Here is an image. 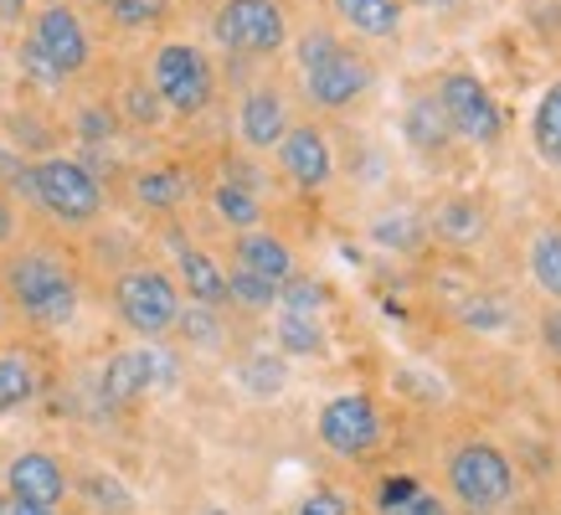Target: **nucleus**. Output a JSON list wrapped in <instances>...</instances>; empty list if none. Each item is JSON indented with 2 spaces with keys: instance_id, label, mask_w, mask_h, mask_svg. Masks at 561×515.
<instances>
[{
  "instance_id": "nucleus-30",
  "label": "nucleus",
  "mask_w": 561,
  "mask_h": 515,
  "mask_svg": "<svg viewBox=\"0 0 561 515\" xmlns=\"http://www.w3.org/2000/svg\"><path fill=\"white\" fill-rule=\"evenodd\" d=\"M175 330L186 335L191 345H217L221 341V320H217V309H206V305H186L181 309V320H175Z\"/></svg>"
},
{
  "instance_id": "nucleus-17",
  "label": "nucleus",
  "mask_w": 561,
  "mask_h": 515,
  "mask_svg": "<svg viewBox=\"0 0 561 515\" xmlns=\"http://www.w3.org/2000/svg\"><path fill=\"white\" fill-rule=\"evenodd\" d=\"M330 11L351 26L356 36H371V42H391L402 32V0H330Z\"/></svg>"
},
{
  "instance_id": "nucleus-36",
  "label": "nucleus",
  "mask_w": 561,
  "mask_h": 515,
  "mask_svg": "<svg viewBox=\"0 0 561 515\" xmlns=\"http://www.w3.org/2000/svg\"><path fill=\"white\" fill-rule=\"evenodd\" d=\"M21 68L32 72L36 83H47V88H57V83H62V72H57V68H51V62H47V57L36 52V42H32V36L21 42Z\"/></svg>"
},
{
  "instance_id": "nucleus-5",
  "label": "nucleus",
  "mask_w": 561,
  "mask_h": 515,
  "mask_svg": "<svg viewBox=\"0 0 561 515\" xmlns=\"http://www.w3.org/2000/svg\"><path fill=\"white\" fill-rule=\"evenodd\" d=\"M448 495L459 500L469 515H494L500 505H511L515 495V469L505 459V448L484 444H459L448 454Z\"/></svg>"
},
{
  "instance_id": "nucleus-10",
  "label": "nucleus",
  "mask_w": 561,
  "mask_h": 515,
  "mask_svg": "<svg viewBox=\"0 0 561 515\" xmlns=\"http://www.w3.org/2000/svg\"><path fill=\"white\" fill-rule=\"evenodd\" d=\"M32 42H36V52L47 57L51 68L62 72V83L68 78H78V72L93 62V42H88V26L78 21V11L72 5H47V11H36V21H32Z\"/></svg>"
},
{
  "instance_id": "nucleus-7",
  "label": "nucleus",
  "mask_w": 561,
  "mask_h": 515,
  "mask_svg": "<svg viewBox=\"0 0 561 515\" xmlns=\"http://www.w3.org/2000/svg\"><path fill=\"white\" fill-rule=\"evenodd\" d=\"M150 88L171 114L191 119V114H202L206 103H211V93H217V72H211V62H206L202 47H191V42H165L150 62Z\"/></svg>"
},
{
  "instance_id": "nucleus-26",
  "label": "nucleus",
  "mask_w": 561,
  "mask_h": 515,
  "mask_svg": "<svg viewBox=\"0 0 561 515\" xmlns=\"http://www.w3.org/2000/svg\"><path fill=\"white\" fill-rule=\"evenodd\" d=\"M423 217H412V211H387V217H376L371 222V242L376 248H391V253H412L417 242H423Z\"/></svg>"
},
{
  "instance_id": "nucleus-16",
  "label": "nucleus",
  "mask_w": 561,
  "mask_h": 515,
  "mask_svg": "<svg viewBox=\"0 0 561 515\" xmlns=\"http://www.w3.org/2000/svg\"><path fill=\"white\" fill-rule=\"evenodd\" d=\"M175 274H181V289H186L191 305H206V309L227 305V268H221L206 248L175 242Z\"/></svg>"
},
{
  "instance_id": "nucleus-28",
  "label": "nucleus",
  "mask_w": 561,
  "mask_h": 515,
  "mask_svg": "<svg viewBox=\"0 0 561 515\" xmlns=\"http://www.w3.org/2000/svg\"><path fill=\"white\" fill-rule=\"evenodd\" d=\"M227 305L253 309V314L257 309H278V284L248 274V268H232V274H227Z\"/></svg>"
},
{
  "instance_id": "nucleus-23",
  "label": "nucleus",
  "mask_w": 561,
  "mask_h": 515,
  "mask_svg": "<svg viewBox=\"0 0 561 515\" xmlns=\"http://www.w3.org/2000/svg\"><path fill=\"white\" fill-rule=\"evenodd\" d=\"M530 145H536V154H541L546 165L561 171V78L546 88L536 114H530Z\"/></svg>"
},
{
  "instance_id": "nucleus-41",
  "label": "nucleus",
  "mask_w": 561,
  "mask_h": 515,
  "mask_svg": "<svg viewBox=\"0 0 561 515\" xmlns=\"http://www.w3.org/2000/svg\"><path fill=\"white\" fill-rule=\"evenodd\" d=\"M16 227H21V217H16V206L0 196V248H11L16 242Z\"/></svg>"
},
{
  "instance_id": "nucleus-47",
  "label": "nucleus",
  "mask_w": 561,
  "mask_h": 515,
  "mask_svg": "<svg viewBox=\"0 0 561 515\" xmlns=\"http://www.w3.org/2000/svg\"><path fill=\"white\" fill-rule=\"evenodd\" d=\"M99 5H103V0H99Z\"/></svg>"
},
{
  "instance_id": "nucleus-18",
  "label": "nucleus",
  "mask_w": 561,
  "mask_h": 515,
  "mask_svg": "<svg viewBox=\"0 0 561 515\" xmlns=\"http://www.w3.org/2000/svg\"><path fill=\"white\" fill-rule=\"evenodd\" d=\"M484 232H490V217L474 196H448L433 211V238L454 242V248H474V242H484Z\"/></svg>"
},
{
  "instance_id": "nucleus-6",
  "label": "nucleus",
  "mask_w": 561,
  "mask_h": 515,
  "mask_svg": "<svg viewBox=\"0 0 561 515\" xmlns=\"http://www.w3.org/2000/svg\"><path fill=\"white\" fill-rule=\"evenodd\" d=\"M433 99H438L454 139L474 145V150H494V145H500V135H505V114H500L494 93L484 88V78H474L469 68H448L438 78V88H433Z\"/></svg>"
},
{
  "instance_id": "nucleus-19",
  "label": "nucleus",
  "mask_w": 561,
  "mask_h": 515,
  "mask_svg": "<svg viewBox=\"0 0 561 515\" xmlns=\"http://www.w3.org/2000/svg\"><path fill=\"white\" fill-rule=\"evenodd\" d=\"M402 135H408L412 150L423 154H438L454 145V129H448V119H443V108L433 93H423V99L408 103V114H402Z\"/></svg>"
},
{
  "instance_id": "nucleus-29",
  "label": "nucleus",
  "mask_w": 561,
  "mask_h": 515,
  "mask_svg": "<svg viewBox=\"0 0 561 515\" xmlns=\"http://www.w3.org/2000/svg\"><path fill=\"white\" fill-rule=\"evenodd\" d=\"M284 381H289V366H284V356L257 351V356L242 360V387H248L253 397H278V392H284Z\"/></svg>"
},
{
  "instance_id": "nucleus-14",
  "label": "nucleus",
  "mask_w": 561,
  "mask_h": 515,
  "mask_svg": "<svg viewBox=\"0 0 561 515\" xmlns=\"http://www.w3.org/2000/svg\"><path fill=\"white\" fill-rule=\"evenodd\" d=\"M289 135V103L278 88H248L238 103V139L248 150H273L278 139Z\"/></svg>"
},
{
  "instance_id": "nucleus-35",
  "label": "nucleus",
  "mask_w": 561,
  "mask_h": 515,
  "mask_svg": "<svg viewBox=\"0 0 561 515\" xmlns=\"http://www.w3.org/2000/svg\"><path fill=\"white\" fill-rule=\"evenodd\" d=\"M114 129H119V119H114L108 108H99V103L78 114V135H83L88 145H103V139H114Z\"/></svg>"
},
{
  "instance_id": "nucleus-32",
  "label": "nucleus",
  "mask_w": 561,
  "mask_h": 515,
  "mask_svg": "<svg viewBox=\"0 0 561 515\" xmlns=\"http://www.w3.org/2000/svg\"><path fill=\"white\" fill-rule=\"evenodd\" d=\"M278 309H289V314H320V309H324V284L294 274L289 284L278 289Z\"/></svg>"
},
{
  "instance_id": "nucleus-37",
  "label": "nucleus",
  "mask_w": 561,
  "mask_h": 515,
  "mask_svg": "<svg viewBox=\"0 0 561 515\" xmlns=\"http://www.w3.org/2000/svg\"><path fill=\"white\" fill-rule=\"evenodd\" d=\"M381 515H448V505H443L438 495H427V490H412L402 505H391V511H381Z\"/></svg>"
},
{
  "instance_id": "nucleus-31",
  "label": "nucleus",
  "mask_w": 561,
  "mask_h": 515,
  "mask_svg": "<svg viewBox=\"0 0 561 515\" xmlns=\"http://www.w3.org/2000/svg\"><path fill=\"white\" fill-rule=\"evenodd\" d=\"M459 325L469 330H500L505 325V305L494 294H463L459 299Z\"/></svg>"
},
{
  "instance_id": "nucleus-45",
  "label": "nucleus",
  "mask_w": 561,
  "mask_h": 515,
  "mask_svg": "<svg viewBox=\"0 0 561 515\" xmlns=\"http://www.w3.org/2000/svg\"><path fill=\"white\" fill-rule=\"evenodd\" d=\"M202 515H227V511H221V505H206V511Z\"/></svg>"
},
{
  "instance_id": "nucleus-25",
  "label": "nucleus",
  "mask_w": 561,
  "mask_h": 515,
  "mask_svg": "<svg viewBox=\"0 0 561 515\" xmlns=\"http://www.w3.org/2000/svg\"><path fill=\"white\" fill-rule=\"evenodd\" d=\"M36 397V371L26 356H11L0 351V412H16Z\"/></svg>"
},
{
  "instance_id": "nucleus-39",
  "label": "nucleus",
  "mask_w": 561,
  "mask_h": 515,
  "mask_svg": "<svg viewBox=\"0 0 561 515\" xmlns=\"http://www.w3.org/2000/svg\"><path fill=\"white\" fill-rule=\"evenodd\" d=\"M412 490H423V484L408 480V474H397V480H387L381 490H376V505H381V511H391V505H402V500H408Z\"/></svg>"
},
{
  "instance_id": "nucleus-9",
  "label": "nucleus",
  "mask_w": 561,
  "mask_h": 515,
  "mask_svg": "<svg viewBox=\"0 0 561 515\" xmlns=\"http://www.w3.org/2000/svg\"><path fill=\"white\" fill-rule=\"evenodd\" d=\"M320 444L341 459H360L381 444V412L366 392H341L320 408Z\"/></svg>"
},
{
  "instance_id": "nucleus-11",
  "label": "nucleus",
  "mask_w": 561,
  "mask_h": 515,
  "mask_svg": "<svg viewBox=\"0 0 561 515\" xmlns=\"http://www.w3.org/2000/svg\"><path fill=\"white\" fill-rule=\"evenodd\" d=\"M175 381V356L160 351V345H129V351H114L108 366H103V397L108 402H135L150 387H171Z\"/></svg>"
},
{
  "instance_id": "nucleus-13",
  "label": "nucleus",
  "mask_w": 561,
  "mask_h": 515,
  "mask_svg": "<svg viewBox=\"0 0 561 515\" xmlns=\"http://www.w3.org/2000/svg\"><path fill=\"white\" fill-rule=\"evenodd\" d=\"M5 490H11L16 500H26V505H47V511H57L62 495H68V469H62L57 454L26 448V454H16V459L5 464Z\"/></svg>"
},
{
  "instance_id": "nucleus-20",
  "label": "nucleus",
  "mask_w": 561,
  "mask_h": 515,
  "mask_svg": "<svg viewBox=\"0 0 561 515\" xmlns=\"http://www.w3.org/2000/svg\"><path fill=\"white\" fill-rule=\"evenodd\" d=\"M129 191H135V202L150 206V211H175V206L186 202L191 175L181 171V165H150V171H139L135 181H129Z\"/></svg>"
},
{
  "instance_id": "nucleus-40",
  "label": "nucleus",
  "mask_w": 561,
  "mask_h": 515,
  "mask_svg": "<svg viewBox=\"0 0 561 515\" xmlns=\"http://www.w3.org/2000/svg\"><path fill=\"white\" fill-rule=\"evenodd\" d=\"M541 345H546V356L561 360V305H551L541 314Z\"/></svg>"
},
{
  "instance_id": "nucleus-38",
  "label": "nucleus",
  "mask_w": 561,
  "mask_h": 515,
  "mask_svg": "<svg viewBox=\"0 0 561 515\" xmlns=\"http://www.w3.org/2000/svg\"><path fill=\"white\" fill-rule=\"evenodd\" d=\"M294 515H351V505H345V495H335V490H314Z\"/></svg>"
},
{
  "instance_id": "nucleus-1",
  "label": "nucleus",
  "mask_w": 561,
  "mask_h": 515,
  "mask_svg": "<svg viewBox=\"0 0 561 515\" xmlns=\"http://www.w3.org/2000/svg\"><path fill=\"white\" fill-rule=\"evenodd\" d=\"M5 299L21 309V320H32L36 330H62L78 314V274L57 248H16L5 258Z\"/></svg>"
},
{
  "instance_id": "nucleus-33",
  "label": "nucleus",
  "mask_w": 561,
  "mask_h": 515,
  "mask_svg": "<svg viewBox=\"0 0 561 515\" xmlns=\"http://www.w3.org/2000/svg\"><path fill=\"white\" fill-rule=\"evenodd\" d=\"M83 495L99 500V511H108V515L129 511V490H124L119 480H108V474H88V480H83Z\"/></svg>"
},
{
  "instance_id": "nucleus-46",
  "label": "nucleus",
  "mask_w": 561,
  "mask_h": 515,
  "mask_svg": "<svg viewBox=\"0 0 561 515\" xmlns=\"http://www.w3.org/2000/svg\"><path fill=\"white\" fill-rule=\"evenodd\" d=\"M0 305H5V294H0Z\"/></svg>"
},
{
  "instance_id": "nucleus-44",
  "label": "nucleus",
  "mask_w": 561,
  "mask_h": 515,
  "mask_svg": "<svg viewBox=\"0 0 561 515\" xmlns=\"http://www.w3.org/2000/svg\"><path fill=\"white\" fill-rule=\"evenodd\" d=\"M412 5H427V11H448V5H459V0H412Z\"/></svg>"
},
{
  "instance_id": "nucleus-2",
  "label": "nucleus",
  "mask_w": 561,
  "mask_h": 515,
  "mask_svg": "<svg viewBox=\"0 0 561 515\" xmlns=\"http://www.w3.org/2000/svg\"><path fill=\"white\" fill-rule=\"evenodd\" d=\"M294 57H299V72H305L309 103H314V108H324V114H341V108H351V103H356L360 93L376 83L371 62H366L351 42H341L335 32H324V26H309V32L299 36Z\"/></svg>"
},
{
  "instance_id": "nucleus-34",
  "label": "nucleus",
  "mask_w": 561,
  "mask_h": 515,
  "mask_svg": "<svg viewBox=\"0 0 561 515\" xmlns=\"http://www.w3.org/2000/svg\"><path fill=\"white\" fill-rule=\"evenodd\" d=\"M124 114H129L135 124H154L160 114H165V103L154 99L150 83H129V88H124Z\"/></svg>"
},
{
  "instance_id": "nucleus-12",
  "label": "nucleus",
  "mask_w": 561,
  "mask_h": 515,
  "mask_svg": "<svg viewBox=\"0 0 561 515\" xmlns=\"http://www.w3.org/2000/svg\"><path fill=\"white\" fill-rule=\"evenodd\" d=\"M278 150V171L289 175L299 191H320L335 175V150L324 139L320 124H289V135L273 145Z\"/></svg>"
},
{
  "instance_id": "nucleus-4",
  "label": "nucleus",
  "mask_w": 561,
  "mask_h": 515,
  "mask_svg": "<svg viewBox=\"0 0 561 515\" xmlns=\"http://www.w3.org/2000/svg\"><path fill=\"white\" fill-rule=\"evenodd\" d=\"M114 314L124 320V330H135L139 341H160V335H171L175 320H181V284H175L165 268H154V263H135V268H124L114 278Z\"/></svg>"
},
{
  "instance_id": "nucleus-3",
  "label": "nucleus",
  "mask_w": 561,
  "mask_h": 515,
  "mask_svg": "<svg viewBox=\"0 0 561 515\" xmlns=\"http://www.w3.org/2000/svg\"><path fill=\"white\" fill-rule=\"evenodd\" d=\"M26 196H32L51 222L62 227H93L103 217V181L93 165L72 154H42L26 165Z\"/></svg>"
},
{
  "instance_id": "nucleus-43",
  "label": "nucleus",
  "mask_w": 561,
  "mask_h": 515,
  "mask_svg": "<svg viewBox=\"0 0 561 515\" xmlns=\"http://www.w3.org/2000/svg\"><path fill=\"white\" fill-rule=\"evenodd\" d=\"M0 515H57V511H47V505H26V500H0Z\"/></svg>"
},
{
  "instance_id": "nucleus-24",
  "label": "nucleus",
  "mask_w": 561,
  "mask_h": 515,
  "mask_svg": "<svg viewBox=\"0 0 561 515\" xmlns=\"http://www.w3.org/2000/svg\"><path fill=\"white\" fill-rule=\"evenodd\" d=\"M278 345H284V356H320L324 351L320 314H289V309H278Z\"/></svg>"
},
{
  "instance_id": "nucleus-8",
  "label": "nucleus",
  "mask_w": 561,
  "mask_h": 515,
  "mask_svg": "<svg viewBox=\"0 0 561 515\" xmlns=\"http://www.w3.org/2000/svg\"><path fill=\"white\" fill-rule=\"evenodd\" d=\"M211 36L238 57H273L289 42V16L278 0H221Z\"/></svg>"
},
{
  "instance_id": "nucleus-22",
  "label": "nucleus",
  "mask_w": 561,
  "mask_h": 515,
  "mask_svg": "<svg viewBox=\"0 0 561 515\" xmlns=\"http://www.w3.org/2000/svg\"><path fill=\"white\" fill-rule=\"evenodd\" d=\"M211 206H217V217L232 227V232L263 227V202H257V191L242 186V181H217V186H211Z\"/></svg>"
},
{
  "instance_id": "nucleus-15",
  "label": "nucleus",
  "mask_w": 561,
  "mask_h": 515,
  "mask_svg": "<svg viewBox=\"0 0 561 515\" xmlns=\"http://www.w3.org/2000/svg\"><path fill=\"white\" fill-rule=\"evenodd\" d=\"M232 258H238V268H248V274H257V278H268V284H278V289L299 274V258H294V248L278 238V232H268V227L238 232Z\"/></svg>"
},
{
  "instance_id": "nucleus-27",
  "label": "nucleus",
  "mask_w": 561,
  "mask_h": 515,
  "mask_svg": "<svg viewBox=\"0 0 561 515\" xmlns=\"http://www.w3.org/2000/svg\"><path fill=\"white\" fill-rule=\"evenodd\" d=\"M103 11L119 32H150L171 16V0H103Z\"/></svg>"
},
{
  "instance_id": "nucleus-21",
  "label": "nucleus",
  "mask_w": 561,
  "mask_h": 515,
  "mask_svg": "<svg viewBox=\"0 0 561 515\" xmlns=\"http://www.w3.org/2000/svg\"><path fill=\"white\" fill-rule=\"evenodd\" d=\"M526 268H530V284H536L546 299L561 305V227H541V232L530 238Z\"/></svg>"
},
{
  "instance_id": "nucleus-42",
  "label": "nucleus",
  "mask_w": 561,
  "mask_h": 515,
  "mask_svg": "<svg viewBox=\"0 0 561 515\" xmlns=\"http://www.w3.org/2000/svg\"><path fill=\"white\" fill-rule=\"evenodd\" d=\"M32 11V0H0V26H21Z\"/></svg>"
}]
</instances>
